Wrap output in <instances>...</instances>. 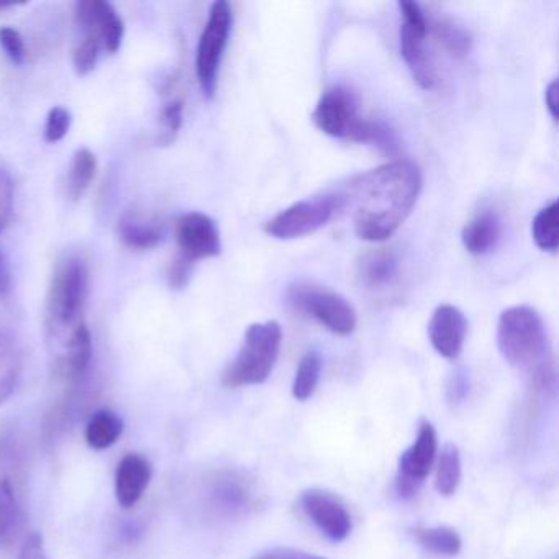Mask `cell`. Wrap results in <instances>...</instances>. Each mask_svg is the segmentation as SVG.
<instances>
[{"mask_svg":"<svg viewBox=\"0 0 559 559\" xmlns=\"http://www.w3.org/2000/svg\"><path fill=\"white\" fill-rule=\"evenodd\" d=\"M97 158L91 150L81 148L74 153L71 162L70 173H68L67 191L70 199L80 201L90 191L94 178H96Z\"/></svg>","mask_w":559,"mask_h":559,"instance_id":"44dd1931","label":"cell"},{"mask_svg":"<svg viewBox=\"0 0 559 559\" xmlns=\"http://www.w3.org/2000/svg\"><path fill=\"white\" fill-rule=\"evenodd\" d=\"M73 117L64 107H53L48 112L47 123H45V140L48 143H58L70 133Z\"/></svg>","mask_w":559,"mask_h":559,"instance_id":"f546056e","label":"cell"},{"mask_svg":"<svg viewBox=\"0 0 559 559\" xmlns=\"http://www.w3.org/2000/svg\"><path fill=\"white\" fill-rule=\"evenodd\" d=\"M451 391H453V399H456V401H460V399H463L464 395H466L467 392V381L464 376H461L460 372H457L456 376L453 378V384H451Z\"/></svg>","mask_w":559,"mask_h":559,"instance_id":"8d00e7d4","label":"cell"},{"mask_svg":"<svg viewBox=\"0 0 559 559\" xmlns=\"http://www.w3.org/2000/svg\"><path fill=\"white\" fill-rule=\"evenodd\" d=\"M428 32L402 24L401 55L411 71L412 78L421 90L430 91L437 86V70L425 47Z\"/></svg>","mask_w":559,"mask_h":559,"instance_id":"9a60e30c","label":"cell"},{"mask_svg":"<svg viewBox=\"0 0 559 559\" xmlns=\"http://www.w3.org/2000/svg\"><path fill=\"white\" fill-rule=\"evenodd\" d=\"M312 120L320 132L332 139L365 143L376 148H382L389 140L388 126L362 119L358 96L345 86L330 87L320 96Z\"/></svg>","mask_w":559,"mask_h":559,"instance_id":"277c9868","label":"cell"},{"mask_svg":"<svg viewBox=\"0 0 559 559\" xmlns=\"http://www.w3.org/2000/svg\"><path fill=\"white\" fill-rule=\"evenodd\" d=\"M545 103L549 116H551L552 120L556 122V120H558V81L552 80L551 83L546 86Z\"/></svg>","mask_w":559,"mask_h":559,"instance_id":"d590c367","label":"cell"},{"mask_svg":"<svg viewBox=\"0 0 559 559\" xmlns=\"http://www.w3.org/2000/svg\"><path fill=\"white\" fill-rule=\"evenodd\" d=\"M231 27H234V11L230 4L225 0L214 2L199 38L198 55H195V74H198L202 93L207 99H212L217 90L218 70L227 50Z\"/></svg>","mask_w":559,"mask_h":559,"instance_id":"ba28073f","label":"cell"},{"mask_svg":"<svg viewBox=\"0 0 559 559\" xmlns=\"http://www.w3.org/2000/svg\"><path fill=\"white\" fill-rule=\"evenodd\" d=\"M19 559H50L45 549L44 536L40 533H32L22 546Z\"/></svg>","mask_w":559,"mask_h":559,"instance_id":"836d02e7","label":"cell"},{"mask_svg":"<svg viewBox=\"0 0 559 559\" xmlns=\"http://www.w3.org/2000/svg\"><path fill=\"white\" fill-rule=\"evenodd\" d=\"M320 374H322V356L317 352L307 353V355L300 359L296 378H294V399L299 402L309 401L313 392H316L317 385H319Z\"/></svg>","mask_w":559,"mask_h":559,"instance_id":"484cf974","label":"cell"},{"mask_svg":"<svg viewBox=\"0 0 559 559\" xmlns=\"http://www.w3.org/2000/svg\"><path fill=\"white\" fill-rule=\"evenodd\" d=\"M461 483V454L456 444L447 443L441 448L437 464L435 487L443 497L454 496Z\"/></svg>","mask_w":559,"mask_h":559,"instance_id":"cb8c5ba5","label":"cell"},{"mask_svg":"<svg viewBox=\"0 0 559 559\" xmlns=\"http://www.w3.org/2000/svg\"><path fill=\"white\" fill-rule=\"evenodd\" d=\"M433 32L435 38L440 41L441 47L453 58H464L469 55L473 48V35L469 31L457 25L450 19H435L428 21V31Z\"/></svg>","mask_w":559,"mask_h":559,"instance_id":"7402d4cb","label":"cell"},{"mask_svg":"<svg viewBox=\"0 0 559 559\" xmlns=\"http://www.w3.org/2000/svg\"><path fill=\"white\" fill-rule=\"evenodd\" d=\"M281 345L283 329L274 320L248 326L240 352L225 369L222 384L228 389L263 384L276 366Z\"/></svg>","mask_w":559,"mask_h":559,"instance_id":"5b68a950","label":"cell"},{"mask_svg":"<svg viewBox=\"0 0 559 559\" xmlns=\"http://www.w3.org/2000/svg\"><path fill=\"white\" fill-rule=\"evenodd\" d=\"M397 276V254L389 248L366 251L356 263V280L368 290L388 289Z\"/></svg>","mask_w":559,"mask_h":559,"instance_id":"2e32d148","label":"cell"},{"mask_svg":"<svg viewBox=\"0 0 559 559\" xmlns=\"http://www.w3.org/2000/svg\"><path fill=\"white\" fill-rule=\"evenodd\" d=\"M466 333V317L457 307L450 304L437 307L428 323L431 346L438 355L447 359H456L461 355Z\"/></svg>","mask_w":559,"mask_h":559,"instance_id":"4fadbf2b","label":"cell"},{"mask_svg":"<svg viewBox=\"0 0 559 559\" xmlns=\"http://www.w3.org/2000/svg\"><path fill=\"white\" fill-rule=\"evenodd\" d=\"M90 271L81 258H67L58 264L48 289L45 326L53 358L67 346L73 333L86 323Z\"/></svg>","mask_w":559,"mask_h":559,"instance_id":"3957f363","label":"cell"},{"mask_svg":"<svg viewBox=\"0 0 559 559\" xmlns=\"http://www.w3.org/2000/svg\"><path fill=\"white\" fill-rule=\"evenodd\" d=\"M14 214V181L0 168V234L5 230Z\"/></svg>","mask_w":559,"mask_h":559,"instance_id":"1f68e13d","label":"cell"},{"mask_svg":"<svg viewBox=\"0 0 559 559\" xmlns=\"http://www.w3.org/2000/svg\"><path fill=\"white\" fill-rule=\"evenodd\" d=\"M302 507L310 522L332 542H343L352 533L353 522L345 503L325 490L310 489L300 496Z\"/></svg>","mask_w":559,"mask_h":559,"instance_id":"7c38bea8","label":"cell"},{"mask_svg":"<svg viewBox=\"0 0 559 559\" xmlns=\"http://www.w3.org/2000/svg\"><path fill=\"white\" fill-rule=\"evenodd\" d=\"M287 304L325 326L333 335L349 336L358 325L355 307L342 294L313 283L287 287Z\"/></svg>","mask_w":559,"mask_h":559,"instance_id":"8992f818","label":"cell"},{"mask_svg":"<svg viewBox=\"0 0 559 559\" xmlns=\"http://www.w3.org/2000/svg\"><path fill=\"white\" fill-rule=\"evenodd\" d=\"M12 290L11 264L4 251L0 250V300L8 299Z\"/></svg>","mask_w":559,"mask_h":559,"instance_id":"e575fe53","label":"cell"},{"mask_svg":"<svg viewBox=\"0 0 559 559\" xmlns=\"http://www.w3.org/2000/svg\"><path fill=\"white\" fill-rule=\"evenodd\" d=\"M500 237H502V222L499 215L492 211H483L473 221L467 222L461 234V241L467 253L483 257L497 247Z\"/></svg>","mask_w":559,"mask_h":559,"instance_id":"ac0fdd59","label":"cell"},{"mask_svg":"<svg viewBox=\"0 0 559 559\" xmlns=\"http://www.w3.org/2000/svg\"><path fill=\"white\" fill-rule=\"evenodd\" d=\"M192 266H194V263L178 254V258L169 264L168 270V283L171 289L181 290L188 286L192 276Z\"/></svg>","mask_w":559,"mask_h":559,"instance_id":"d6a6232c","label":"cell"},{"mask_svg":"<svg viewBox=\"0 0 559 559\" xmlns=\"http://www.w3.org/2000/svg\"><path fill=\"white\" fill-rule=\"evenodd\" d=\"M273 559H325V558H319V556L307 555V552L290 551V549H286V551L280 552V555L274 556Z\"/></svg>","mask_w":559,"mask_h":559,"instance_id":"74e56055","label":"cell"},{"mask_svg":"<svg viewBox=\"0 0 559 559\" xmlns=\"http://www.w3.org/2000/svg\"><path fill=\"white\" fill-rule=\"evenodd\" d=\"M179 257L195 263L221 254L222 240L217 224L202 212H189L176 224Z\"/></svg>","mask_w":559,"mask_h":559,"instance_id":"30bf717a","label":"cell"},{"mask_svg":"<svg viewBox=\"0 0 559 559\" xmlns=\"http://www.w3.org/2000/svg\"><path fill=\"white\" fill-rule=\"evenodd\" d=\"M120 240L132 250H152L162 243L165 237V225L162 221L142 212H127L119 221Z\"/></svg>","mask_w":559,"mask_h":559,"instance_id":"e0dca14e","label":"cell"},{"mask_svg":"<svg viewBox=\"0 0 559 559\" xmlns=\"http://www.w3.org/2000/svg\"><path fill=\"white\" fill-rule=\"evenodd\" d=\"M182 122H185V103L181 99L169 100L159 114V146H169L178 139L181 132Z\"/></svg>","mask_w":559,"mask_h":559,"instance_id":"83f0119b","label":"cell"},{"mask_svg":"<svg viewBox=\"0 0 559 559\" xmlns=\"http://www.w3.org/2000/svg\"><path fill=\"white\" fill-rule=\"evenodd\" d=\"M153 477V467L142 454H127L116 471V497L122 509H133L145 496Z\"/></svg>","mask_w":559,"mask_h":559,"instance_id":"5bb4252c","label":"cell"},{"mask_svg":"<svg viewBox=\"0 0 559 559\" xmlns=\"http://www.w3.org/2000/svg\"><path fill=\"white\" fill-rule=\"evenodd\" d=\"M418 542L427 551L437 556H448V558L460 555L461 546H463L461 536L457 535L456 530L450 528V526L420 530Z\"/></svg>","mask_w":559,"mask_h":559,"instance_id":"4316f807","label":"cell"},{"mask_svg":"<svg viewBox=\"0 0 559 559\" xmlns=\"http://www.w3.org/2000/svg\"><path fill=\"white\" fill-rule=\"evenodd\" d=\"M559 212L558 202L552 201L551 204L543 207L542 211L533 218L532 237L536 247L549 253H556L559 245L558 237Z\"/></svg>","mask_w":559,"mask_h":559,"instance_id":"d4e9b609","label":"cell"},{"mask_svg":"<svg viewBox=\"0 0 559 559\" xmlns=\"http://www.w3.org/2000/svg\"><path fill=\"white\" fill-rule=\"evenodd\" d=\"M0 47L5 51L9 60L17 67H21L27 60V47H25L24 38H22L21 32L15 31V28H0Z\"/></svg>","mask_w":559,"mask_h":559,"instance_id":"4dcf8cb0","label":"cell"},{"mask_svg":"<svg viewBox=\"0 0 559 559\" xmlns=\"http://www.w3.org/2000/svg\"><path fill=\"white\" fill-rule=\"evenodd\" d=\"M100 50H104L99 40L90 35H84L83 40L76 45L73 55L74 70L80 76H86L96 68L99 61Z\"/></svg>","mask_w":559,"mask_h":559,"instance_id":"f1b7e54d","label":"cell"},{"mask_svg":"<svg viewBox=\"0 0 559 559\" xmlns=\"http://www.w3.org/2000/svg\"><path fill=\"white\" fill-rule=\"evenodd\" d=\"M438 454V435L430 421H421L417 438L399 460L395 490L401 499L417 496Z\"/></svg>","mask_w":559,"mask_h":559,"instance_id":"9c48e42d","label":"cell"},{"mask_svg":"<svg viewBox=\"0 0 559 559\" xmlns=\"http://www.w3.org/2000/svg\"><path fill=\"white\" fill-rule=\"evenodd\" d=\"M74 15L83 34L99 40L107 53L116 55L120 50L126 27L119 12L110 2L83 0L78 2Z\"/></svg>","mask_w":559,"mask_h":559,"instance_id":"8fae6325","label":"cell"},{"mask_svg":"<svg viewBox=\"0 0 559 559\" xmlns=\"http://www.w3.org/2000/svg\"><path fill=\"white\" fill-rule=\"evenodd\" d=\"M15 8V4H4V2H0V11H5V9Z\"/></svg>","mask_w":559,"mask_h":559,"instance_id":"f35d334b","label":"cell"},{"mask_svg":"<svg viewBox=\"0 0 559 559\" xmlns=\"http://www.w3.org/2000/svg\"><path fill=\"white\" fill-rule=\"evenodd\" d=\"M420 191V168L399 159L355 176L340 194L345 207H353L356 235L361 240L381 243L404 225Z\"/></svg>","mask_w":559,"mask_h":559,"instance_id":"6da1fadb","label":"cell"},{"mask_svg":"<svg viewBox=\"0 0 559 559\" xmlns=\"http://www.w3.org/2000/svg\"><path fill=\"white\" fill-rule=\"evenodd\" d=\"M123 433V421L116 412L104 411L96 412L86 425V443L93 450H107L119 441Z\"/></svg>","mask_w":559,"mask_h":559,"instance_id":"ffe728a7","label":"cell"},{"mask_svg":"<svg viewBox=\"0 0 559 559\" xmlns=\"http://www.w3.org/2000/svg\"><path fill=\"white\" fill-rule=\"evenodd\" d=\"M21 374V346L12 333L0 330V405L14 394Z\"/></svg>","mask_w":559,"mask_h":559,"instance_id":"d6986e66","label":"cell"},{"mask_svg":"<svg viewBox=\"0 0 559 559\" xmlns=\"http://www.w3.org/2000/svg\"><path fill=\"white\" fill-rule=\"evenodd\" d=\"M497 348L512 368L530 372L539 388L555 381L545 322L533 307L515 306L500 313Z\"/></svg>","mask_w":559,"mask_h":559,"instance_id":"7a4b0ae2","label":"cell"},{"mask_svg":"<svg viewBox=\"0 0 559 559\" xmlns=\"http://www.w3.org/2000/svg\"><path fill=\"white\" fill-rule=\"evenodd\" d=\"M21 507L11 480L0 479V548L11 545L21 526Z\"/></svg>","mask_w":559,"mask_h":559,"instance_id":"603a6c76","label":"cell"},{"mask_svg":"<svg viewBox=\"0 0 559 559\" xmlns=\"http://www.w3.org/2000/svg\"><path fill=\"white\" fill-rule=\"evenodd\" d=\"M343 209H345V201L340 192L313 195L274 215L264 225V231L276 240H297V238L309 237L325 227Z\"/></svg>","mask_w":559,"mask_h":559,"instance_id":"52a82bcc","label":"cell"}]
</instances>
